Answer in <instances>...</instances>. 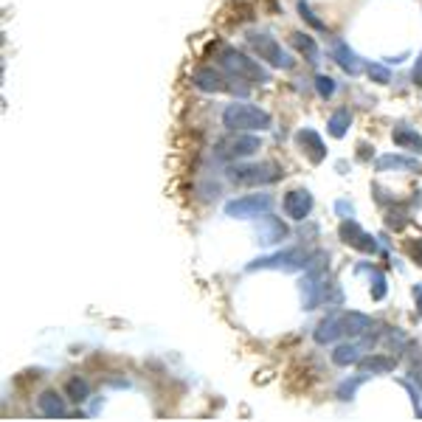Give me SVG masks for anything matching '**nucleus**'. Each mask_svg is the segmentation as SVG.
Here are the masks:
<instances>
[{
    "label": "nucleus",
    "instance_id": "1",
    "mask_svg": "<svg viewBox=\"0 0 422 422\" xmlns=\"http://www.w3.org/2000/svg\"><path fill=\"white\" fill-rule=\"evenodd\" d=\"M251 43H254V48L262 54V57H268L271 63H276V65H281L284 63V54L279 51V45L271 40V37H265V34H256V37H251ZM287 65V63H284Z\"/></svg>",
    "mask_w": 422,
    "mask_h": 422
},
{
    "label": "nucleus",
    "instance_id": "2",
    "mask_svg": "<svg viewBox=\"0 0 422 422\" xmlns=\"http://www.w3.org/2000/svg\"><path fill=\"white\" fill-rule=\"evenodd\" d=\"M225 65H231V68L239 70V73H245V76H254V79H268L262 70L254 65V63H248L242 54H234V51L225 54Z\"/></svg>",
    "mask_w": 422,
    "mask_h": 422
},
{
    "label": "nucleus",
    "instance_id": "3",
    "mask_svg": "<svg viewBox=\"0 0 422 422\" xmlns=\"http://www.w3.org/2000/svg\"><path fill=\"white\" fill-rule=\"evenodd\" d=\"M414 76H417V82L422 85V60H420V65H417V70H414Z\"/></svg>",
    "mask_w": 422,
    "mask_h": 422
}]
</instances>
